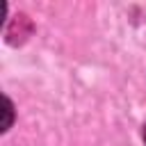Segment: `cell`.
Listing matches in <instances>:
<instances>
[{
  "mask_svg": "<svg viewBox=\"0 0 146 146\" xmlns=\"http://www.w3.org/2000/svg\"><path fill=\"white\" fill-rule=\"evenodd\" d=\"M144 141H146V125H144Z\"/></svg>",
  "mask_w": 146,
  "mask_h": 146,
  "instance_id": "cell-1",
  "label": "cell"
}]
</instances>
